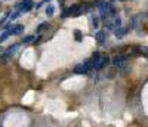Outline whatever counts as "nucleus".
<instances>
[{"label":"nucleus","mask_w":148,"mask_h":127,"mask_svg":"<svg viewBox=\"0 0 148 127\" xmlns=\"http://www.w3.org/2000/svg\"><path fill=\"white\" fill-rule=\"evenodd\" d=\"M96 6H98V9H99V18L107 22V19L111 16L110 15V6L111 5L107 2V0H99V2H96Z\"/></svg>","instance_id":"1"},{"label":"nucleus","mask_w":148,"mask_h":127,"mask_svg":"<svg viewBox=\"0 0 148 127\" xmlns=\"http://www.w3.org/2000/svg\"><path fill=\"white\" fill-rule=\"evenodd\" d=\"M92 61H93V65H95V70L96 71H101V70H104L108 65V58L107 56H102L101 53H98V52L92 56Z\"/></svg>","instance_id":"2"},{"label":"nucleus","mask_w":148,"mask_h":127,"mask_svg":"<svg viewBox=\"0 0 148 127\" xmlns=\"http://www.w3.org/2000/svg\"><path fill=\"white\" fill-rule=\"evenodd\" d=\"M79 15H82V5H73V6L67 8L62 12V18H67V16H79Z\"/></svg>","instance_id":"3"},{"label":"nucleus","mask_w":148,"mask_h":127,"mask_svg":"<svg viewBox=\"0 0 148 127\" xmlns=\"http://www.w3.org/2000/svg\"><path fill=\"white\" fill-rule=\"evenodd\" d=\"M16 9L21 12V14H25V12H30L33 9V2L31 0H22V2L18 3Z\"/></svg>","instance_id":"4"},{"label":"nucleus","mask_w":148,"mask_h":127,"mask_svg":"<svg viewBox=\"0 0 148 127\" xmlns=\"http://www.w3.org/2000/svg\"><path fill=\"white\" fill-rule=\"evenodd\" d=\"M126 59H127L126 55H119V56H116V58L113 59V65H114L116 68H121L123 65H126Z\"/></svg>","instance_id":"5"},{"label":"nucleus","mask_w":148,"mask_h":127,"mask_svg":"<svg viewBox=\"0 0 148 127\" xmlns=\"http://www.w3.org/2000/svg\"><path fill=\"white\" fill-rule=\"evenodd\" d=\"M9 31H10L12 34H21V33H24V25H21V24L10 25V27H9Z\"/></svg>","instance_id":"6"},{"label":"nucleus","mask_w":148,"mask_h":127,"mask_svg":"<svg viewBox=\"0 0 148 127\" xmlns=\"http://www.w3.org/2000/svg\"><path fill=\"white\" fill-rule=\"evenodd\" d=\"M126 34H127V28H125V27H119V28L114 30V36L117 39H123Z\"/></svg>","instance_id":"7"},{"label":"nucleus","mask_w":148,"mask_h":127,"mask_svg":"<svg viewBox=\"0 0 148 127\" xmlns=\"http://www.w3.org/2000/svg\"><path fill=\"white\" fill-rule=\"evenodd\" d=\"M105 31H96L95 33V39H96V42L99 43V44H102L104 42H105Z\"/></svg>","instance_id":"8"},{"label":"nucleus","mask_w":148,"mask_h":127,"mask_svg":"<svg viewBox=\"0 0 148 127\" xmlns=\"http://www.w3.org/2000/svg\"><path fill=\"white\" fill-rule=\"evenodd\" d=\"M92 8H93V5H90V3H83L82 5V14L84 15V14H89V12L92 10Z\"/></svg>","instance_id":"9"},{"label":"nucleus","mask_w":148,"mask_h":127,"mask_svg":"<svg viewBox=\"0 0 148 127\" xmlns=\"http://www.w3.org/2000/svg\"><path fill=\"white\" fill-rule=\"evenodd\" d=\"M18 46H19V44H15L14 47H9V49L6 50V53H5L3 56H5V58H10V55H14V52H15V50L18 49Z\"/></svg>","instance_id":"10"},{"label":"nucleus","mask_w":148,"mask_h":127,"mask_svg":"<svg viewBox=\"0 0 148 127\" xmlns=\"http://www.w3.org/2000/svg\"><path fill=\"white\" fill-rule=\"evenodd\" d=\"M9 36H12V33H10L9 30H6V31H3L2 34H0V43H3V42H5L6 39H8V37H9Z\"/></svg>","instance_id":"11"},{"label":"nucleus","mask_w":148,"mask_h":127,"mask_svg":"<svg viewBox=\"0 0 148 127\" xmlns=\"http://www.w3.org/2000/svg\"><path fill=\"white\" fill-rule=\"evenodd\" d=\"M45 12H46V15H47V16H52V15H53V12H55V8H53L52 5H49V6L46 8Z\"/></svg>","instance_id":"12"},{"label":"nucleus","mask_w":148,"mask_h":127,"mask_svg":"<svg viewBox=\"0 0 148 127\" xmlns=\"http://www.w3.org/2000/svg\"><path fill=\"white\" fill-rule=\"evenodd\" d=\"M92 25H93V28H98V27H99V18H98V16H93V18H92Z\"/></svg>","instance_id":"13"},{"label":"nucleus","mask_w":148,"mask_h":127,"mask_svg":"<svg viewBox=\"0 0 148 127\" xmlns=\"http://www.w3.org/2000/svg\"><path fill=\"white\" fill-rule=\"evenodd\" d=\"M31 42H36V37H33V36L24 37V43H31Z\"/></svg>","instance_id":"14"},{"label":"nucleus","mask_w":148,"mask_h":127,"mask_svg":"<svg viewBox=\"0 0 148 127\" xmlns=\"http://www.w3.org/2000/svg\"><path fill=\"white\" fill-rule=\"evenodd\" d=\"M19 14H21V12H19V10H16V12H14V14H10V15H9V19H10V21H14V19H16V18L19 16Z\"/></svg>","instance_id":"15"},{"label":"nucleus","mask_w":148,"mask_h":127,"mask_svg":"<svg viewBox=\"0 0 148 127\" xmlns=\"http://www.w3.org/2000/svg\"><path fill=\"white\" fill-rule=\"evenodd\" d=\"M46 27H47V22H43V24H40L39 27H37V33H42V31H43Z\"/></svg>","instance_id":"16"},{"label":"nucleus","mask_w":148,"mask_h":127,"mask_svg":"<svg viewBox=\"0 0 148 127\" xmlns=\"http://www.w3.org/2000/svg\"><path fill=\"white\" fill-rule=\"evenodd\" d=\"M141 16L139 15H135L133 16V19H132V27H136V25H138V19H139Z\"/></svg>","instance_id":"17"},{"label":"nucleus","mask_w":148,"mask_h":127,"mask_svg":"<svg viewBox=\"0 0 148 127\" xmlns=\"http://www.w3.org/2000/svg\"><path fill=\"white\" fill-rule=\"evenodd\" d=\"M76 40H82V34H80V31H76Z\"/></svg>","instance_id":"18"},{"label":"nucleus","mask_w":148,"mask_h":127,"mask_svg":"<svg viewBox=\"0 0 148 127\" xmlns=\"http://www.w3.org/2000/svg\"><path fill=\"white\" fill-rule=\"evenodd\" d=\"M59 5H64V0H59Z\"/></svg>","instance_id":"19"},{"label":"nucleus","mask_w":148,"mask_h":127,"mask_svg":"<svg viewBox=\"0 0 148 127\" xmlns=\"http://www.w3.org/2000/svg\"><path fill=\"white\" fill-rule=\"evenodd\" d=\"M43 2H51V0H43Z\"/></svg>","instance_id":"20"},{"label":"nucleus","mask_w":148,"mask_h":127,"mask_svg":"<svg viewBox=\"0 0 148 127\" xmlns=\"http://www.w3.org/2000/svg\"><path fill=\"white\" fill-rule=\"evenodd\" d=\"M147 15H148V14H147Z\"/></svg>","instance_id":"21"}]
</instances>
